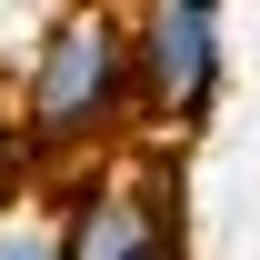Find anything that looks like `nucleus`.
Wrapping results in <instances>:
<instances>
[{"label":"nucleus","mask_w":260,"mask_h":260,"mask_svg":"<svg viewBox=\"0 0 260 260\" xmlns=\"http://www.w3.org/2000/svg\"><path fill=\"white\" fill-rule=\"evenodd\" d=\"M150 260H180V240H160V250H150Z\"/></svg>","instance_id":"423d86ee"},{"label":"nucleus","mask_w":260,"mask_h":260,"mask_svg":"<svg viewBox=\"0 0 260 260\" xmlns=\"http://www.w3.org/2000/svg\"><path fill=\"white\" fill-rule=\"evenodd\" d=\"M130 30V110H150V120H210V100L230 80V30L210 0H160V10H140L120 20Z\"/></svg>","instance_id":"f03ea898"},{"label":"nucleus","mask_w":260,"mask_h":260,"mask_svg":"<svg viewBox=\"0 0 260 260\" xmlns=\"http://www.w3.org/2000/svg\"><path fill=\"white\" fill-rule=\"evenodd\" d=\"M0 260H60L50 250V220H0Z\"/></svg>","instance_id":"20e7f679"},{"label":"nucleus","mask_w":260,"mask_h":260,"mask_svg":"<svg viewBox=\"0 0 260 260\" xmlns=\"http://www.w3.org/2000/svg\"><path fill=\"white\" fill-rule=\"evenodd\" d=\"M20 160H70L130 130V30L110 10H50L20 50Z\"/></svg>","instance_id":"f257e3e1"},{"label":"nucleus","mask_w":260,"mask_h":260,"mask_svg":"<svg viewBox=\"0 0 260 260\" xmlns=\"http://www.w3.org/2000/svg\"><path fill=\"white\" fill-rule=\"evenodd\" d=\"M160 240H180L170 190L160 180H120V170H90L60 200V220H50V250L60 260H150Z\"/></svg>","instance_id":"7ed1b4c3"},{"label":"nucleus","mask_w":260,"mask_h":260,"mask_svg":"<svg viewBox=\"0 0 260 260\" xmlns=\"http://www.w3.org/2000/svg\"><path fill=\"white\" fill-rule=\"evenodd\" d=\"M20 170H30V160H20V120H10V90H0V190H10Z\"/></svg>","instance_id":"39448f33"}]
</instances>
